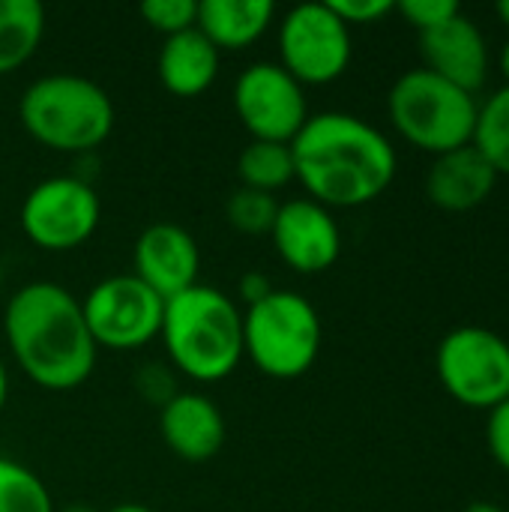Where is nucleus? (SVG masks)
Here are the masks:
<instances>
[{"label":"nucleus","instance_id":"1","mask_svg":"<svg viewBox=\"0 0 509 512\" xmlns=\"http://www.w3.org/2000/svg\"><path fill=\"white\" fill-rule=\"evenodd\" d=\"M291 156L297 183L327 210L372 204L390 189L399 168L390 138L345 111L309 114L291 141Z\"/></svg>","mask_w":509,"mask_h":512},{"label":"nucleus","instance_id":"2","mask_svg":"<svg viewBox=\"0 0 509 512\" xmlns=\"http://www.w3.org/2000/svg\"><path fill=\"white\" fill-rule=\"evenodd\" d=\"M3 333L18 369L42 390L66 393L96 369V342L81 300L57 282L18 288L3 312Z\"/></svg>","mask_w":509,"mask_h":512},{"label":"nucleus","instance_id":"3","mask_svg":"<svg viewBox=\"0 0 509 512\" xmlns=\"http://www.w3.org/2000/svg\"><path fill=\"white\" fill-rule=\"evenodd\" d=\"M159 339L174 369L192 381L213 384L228 378L243 360V312L219 288L192 285L165 300Z\"/></svg>","mask_w":509,"mask_h":512},{"label":"nucleus","instance_id":"4","mask_svg":"<svg viewBox=\"0 0 509 512\" xmlns=\"http://www.w3.org/2000/svg\"><path fill=\"white\" fill-rule=\"evenodd\" d=\"M24 132L57 153H90L114 129V102L90 78L57 72L36 78L18 102Z\"/></svg>","mask_w":509,"mask_h":512},{"label":"nucleus","instance_id":"5","mask_svg":"<svg viewBox=\"0 0 509 512\" xmlns=\"http://www.w3.org/2000/svg\"><path fill=\"white\" fill-rule=\"evenodd\" d=\"M393 129L417 150L444 156L474 144L480 102L429 69H408L387 96Z\"/></svg>","mask_w":509,"mask_h":512},{"label":"nucleus","instance_id":"6","mask_svg":"<svg viewBox=\"0 0 509 512\" xmlns=\"http://www.w3.org/2000/svg\"><path fill=\"white\" fill-rule=\"evenodd\" d=\"M318 309L294 291H273L243 312V357L276 381L306 375L321 354Z\"/></svg>","mask_w":509,"mask_h":512},{"label":"nucleus","instance_id":"7","mask_svg":"<svg viewBox=\"0 0 509 512\" xmlns=\"http://www.w3.org/2000/svg\"><path fill=\"white\" fill-rule=\"evenodd\" d=\"M441 387L465 408L492 411L509 399V342L489 327L450 330L435 354Z\"/></svg>","mask_w":509,"mask_h":512},{"label":"nucleus","instance_id":"8","mask_svg":"<svg viewBox=\"0 0 509 512\" xmlns=\"http://www.w3.org/2000/svg\"><path fill=\"white\" fill-rule=\"evenodd\" d=\"M81 309L96 348L138 351L162 333L165 300L135 273H117L96 282L81 300Z\"/></svg>","mask_w":509,"mask_h":512},{"label":"nucleus","instance_id":"9","mask_svg":"<svg viewBox=\"0 0 509 512\" xmlns=\"http://www.w3.org/2000/svg\"><path fill=\"white\" fill-rule=\"evenodd\" d=\"M279 66L306 84H330L351 63V27L327 3H300L279 21Z\"/></svg>","mask_w":509,"mask_h":512},{"label":"nucleus","instance_id":"10","mask_svg":"<svg viewBox=\"0 0 509 512\" xmlns=\"http://www.w3.org/2000/svg\"><path fill=\"white\" fill-rule=\"evenodd\" d=\"M18 219L33 246L45 252H72L99 228L102 204L81 177H48L27 192Z\"/></svg>","mask_w":509,"mask_h":512},{"label":"nucleus","instance_id":"11","mask_svg":"<svg viewBox=\"0 0 509 512\" xmlns=\"http://www.w3.org/2000/svg\"><path fill=\"white\" fill-rule=\"evenodd\" d=\"M231 102L252 141L291 144L309 120L303 84L270 60L252 63L237 75Z\"/></svg>","mask_w":509,"mask_h":512},{"label":"nucleus","instance_id":"12","mask_svg":"<svg viewBox=\"0 0 509 512\" xmlns=\"http://www.w3.org/2000/svg\"><path fill=\"white\" fill-rule=\"evenodd\" d=\"M270 237L282 264L303 276L330 270L342 255L339 222L324 204L312 198H291L279 204Z\"/></svg>","mask_w":509,"mask_h":512},{"label":"nucleus","instance_id":"13","mask_svg":"<svg viewBox=\"0 0 509 512\" xmlns=\"http://www.w3.org/2000/svg\"><path fill=\"white\" fill-rule=\"evenodd\" d=\"M135 276L153 288L162 300H171L192 285H198L201 252L195 237L171 222H156L144 228L132 249Z\"/></svg>","mask_w":509,"mask_h":512},{"label":"nucleus","instance_id":"14","mask_svg":"<svg viewBox=\"0 0 509 512\" xmlns=\"http://www.w3.org/2000/svg\"><path fill=\"white\" fill-rule=\"evenodd\" d=\"M420 57L423 69L468 93H477L489 78V42L465 12L420 33Z\"/></svg>","mask_w":509,"mask_h":512},{"label":"nucleus","instance_id":"15","mask_svg":"<svg viewBox=\"0 0 509 512\" xmlns=\"http://www.w3.org/2000/svg\"><path fill=\"white\" fill-rule=\"evenodd\" d=\"M159 432L165 447L192 465L210 462L225 447V417L204 393H177L159 408Z\"/></svg>","mask_w":509,"mask_h":512},{"label":"nucleus","instance_id":"16","mask_svg":"<svg viewBox=\"0 0 509 512\" xmlns=\"http://www.w3.org/2000/svg\"><path fill=\"white\" fill-rule=\"evenodd\" d=\"M495 186H498V171L474 144L435 156L426 174L429 201L447 213H468L480 207L495 192Z\"/></svg>","mask_w":509,"mask_h":512},{"label":"nucleus","instance_id":"17","mask_svg":"<svg viewBox=\"0 0 509 512\" xmlns=\"http://www.w3.org/2000/svg\"><path fill=\"white\" fill-rule=\"evenodd\" d=\"M219 51L216 45L198 30H183L177 36H168L159 48L156 72L162 87L171 96L180 99H195L207 93L219 75Z\"/></svg>","mask_w":509,"mask_h":512},{"label":"nucleus","instance_id":"18","mask_svg":"<svg viewBox=\"0 0 509 512\" xmlns=\"http://www.w3.org/2000/svg\"><path fill=\"white\" fill-rule=\"evenodd\" d=\"M276 18L270 0H201L195 27L216 45V51H240L258 42Z\"/></svg>","mask_w":509,"mask_h":512},{"label":"nucleus","instance_id":"19","mask_svg":"<svg viewBox=\"0 0 509 512\" xmlns=\"http://www.w3.org/2000/svg\"><path fill=\"white\" fill-rule=\"evenodd\" d=\"M45 36L39 0H0V75L21 69Z\"/></svg>","mask_w":509,"mask_h":512},{"label":"nucleus","instance_id":"20","mask_svg":"<svg viewBox=\"0 0 509 512\" xmlns=\"http://www.w3.org/2000/svg\"><path fill=\"white\" fill-rule=\"evenodd\" d=\"M237 177L243 189L255 192H279L294 177V156L291 144H273V141H249L237 156Z\"/></svg>","mask_w":509,"mask_h":512},{"label":"nucleus","instance_id":"21","mask_svg":"<svg viewBox=\"0 0 509 512\" xmlns=\"http://www.w3.org/2000/svg\"><path fill=\"white\" fill-rule=\"evenodd\" d=\"M474 147L492 162L498 177H509V84L480 105Z\"/></svg>","mask_w":509,"mask_h":512},{"label":"nucleus","instance_id":"22","mask_svg":"<svg viewBox=\"0 0 509 512\" xmlns=\"http://www.w3.org/2000/svg\"><path fill=\"white\" fill-rule=\"evenodd\" d=\"M0 512H57L45 483L15 459L0 456Z\"/></svg>","mask_w":509,"mask_h":512},{"label":"nucleus","instance_id":"23","mask_svg":"<svg viewBox=\"0 0 509 512\" xmlns=\"http://www.w3.org/2000/svg\"><path fill=\"white\" fill-rule=\"evenodd\" d=\"M279 213V201L267 192H255V189H237L228 204H225V219L234 231L246 234V237H261L270 234L273 222Z\"/></svg>","mask_w":509,"mask_h":512},{"label":"nucleus","instance_id":"24","mask_svg":"<svg viewBox=\"0 0 509 512\" xmlns=\"http://www.w3.org/2000/svg\"><path fill=\"white\" fill-rule=\"evenodd\" d=\"M138 12L165 39L177 36L183 30H192L198 21V3L195 0H147L138 6Z\"/></svg>","mask_w":509,"mask_h":512},{"label":"nucleus","instance_id":"25","mask_svg":"<svg viewBox=\"0 0 509 512\" xmlns=\"http://www.w3.org/2000/svg\"><path fill=\"white\" fill-rule=\"evenodd\" d=\"M396 12L417 33H426V30L441 27L444 21L456 18L462 12V6L456 0H402V3H396Z\"/></svg>","mask_w":509,"mask_h":512},{"label":"nucleus","instance_id":"26","mask_svg":"<svg viewBox=\"0 0 509 512\" xmlns=\"http://www.w3.org/2000/svg\"><path fill=\"white\" fill-rule=\"evenodd\" d=\"M135 387H138V393L147 399V402H153L156 408H165L180 390H177V381H174V372L168 369V366H162V363H147V366H141L138 369V375H135Z\"/></svg>","mask_w":509,"mask_h":512},{"label":"nucleus","instance_id":"27","mask_svg":"<svg viewBox=\"0 0 509 512\" xmlns=\"http://www.w3.org/2000/svg\"><path fill=\"white\" fill-rule=\"evenodd\" d=\"M327 6L348 24H378L390 12H396V3L390 0H327Z\"/></svg>","mask_w":509,"mask_h":512},{"label":"nucleus","instance_id":"28","mask_svg":"<svg viewBox=\"0 0 509 512\" xmlns=\"http://www.w3.org/2000/svg\"><path fill=\"white\" fill-rule=\"evenodd\" d=\"M486 444L492 459L509 474V399L495 405L489 411V423H486Z\"/></svg>","mask_w":509,"mask_h":512},{"label":"nucleus","instance_id":"29","mask_svg":"<svg viewBox=\"0 0 509 512\" xmlns=\"http://www.w3.org/2000/svg\"><path fill=\"white\" fill-rule=\"evenodd\" d=\"M273 291L276 288H273V282L264 273H243V279H240V297L246 300V309L255 306V303H261Z\"/></svg>","mask_w":509,"mask_h":512},{"label":"nucleus","instance_id":"30","mask_svg":"<svg viewBox=\"0 0 509 512\" xmlns=\"http://www.w3.org/2000/svg\"><path fill=\"white\" fill-rule=\"evenodd\" d=\"M6 399H9V375H6V366L0 360V414L6 408Z\"/></svg>","mask_w":509,"mask_h":512},{"label":"nucleus","instance_id":"31","mask_svg":"<svg viewBox=\"0 0 509 512\" xmlns=\"http://www.w3.org/2000/svg\"><path fill=\"white\" fill-rule=\"evenodd\" d=\"M462 512H507V510H501V507H498V504H492V501H477V504L465 507Z\"/></svg>","mask_w":509,"mask_h":512},{"label":"nucleus","instance_id":"32","mask_svg":"<svg viewBox=\"0 0 509 512\" xmlns=\"http://www.w3.org/2000/svg\"><path fill=\"white\" fill-rule=\"evenodd\" d=\"M108 512H156V510H150V507H144V504H117V507H111Z\"/></svg>","mask_w":509,"mask_h":512},{"label":"nucleus","instance_id":"33","mask_svg":"<svg viewBox=\"0 0 509 512\" xmlns=\"http://www.w3.org/2000/svg\"><path fill=\"white\" fill-rule=\"evenodd\" d=\"M495 15L501 18V24L509 30V0H501V3L495 6Z\"/></svg>","mask_w":509,"mask_h":512},{"label":"nucleus","instance_id":"34","mask_svg":"<svg viewBox=\"0 0 509 512\" xmlns=\"http://www.w3.org/2000/svg\"><path fill=\"white\" fill-rule=\"evenodd\" d=\"M501 72H504V78H507V84H509V39H507V45L501 48Z\"/></svg>","mask_w":509,"mask_h":512},{"label":"nucleus","instance_id":"35","mask_svg":"<svg viewBox=\"0 0 509 512\" xmlns=\"http://www.w3.org/2000/svg\"><path fill=\"white\" fill-rule=\"evenodd\" d=\"M60 512H96L93 507H87V504H75V507H66V510Z\"/></svg>","mask_w":509,"mask_h":512}]
</instances>
